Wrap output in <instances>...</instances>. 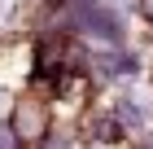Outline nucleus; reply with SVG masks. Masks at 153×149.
Segmentation results:
<instances>
[{"mask_svg": "<svg viewBox=\"0 0 153 149\" xmlns=\"http://www.w3.org/2000/svg\"><path fill=\"white\" fill-rule=\"evenodd\" d=\"M18 140H22V136H18L13 127H0V149H22Z\"/></svg>", "mask_w": 153, "mask_h": 149, "instance_id": "nucleus-2", "label": "nucleus"}, {"mask_svg": "<svg viewBox=\"0 0 153 149\" xmlns=\"http://www.w3.org/2000/svg\"><path fill=\"white\" fill-rule=\"evenodd\" d=\"M39 132H44V114H39V110H26V114L18 110V136H22V140H35Z\"/></svg>", "mask_w": 153, "mask_h": 149, "instance_id": "nucleus-1", "label": "nucleus"}]
</instances>
